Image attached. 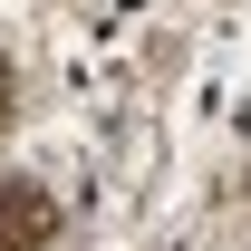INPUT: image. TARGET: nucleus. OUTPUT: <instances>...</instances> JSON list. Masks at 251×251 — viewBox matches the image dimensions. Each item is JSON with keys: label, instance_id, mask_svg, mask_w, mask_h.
<instances>
[{"label": "nucleus", "instance_id": "nucleus-1", "mask_svg": "<svg viewBox=\"0 0 251 251\" xmlns=\"http://www.w3.org/2000/svg\"><path fill=\"white\" fill-rule=\"evenodd\" d=\"M58 242V203H49V184H0V251H49Z\"/></svg>", "mask_w": 251, "mask_h": 251}, {"label": "nucleus", "instance_id": "nucleus-2", "mask_svg": "<svg viewBox=\"0 0 251 251\" xmlns=\"http://www.w3.org/2000/svg\"><path fill=\"white\" fill-rule=\"evenodd\" d=\"M0 126H10V58H0Z\"/></svg>", "mask_w": 251, "mask_h": 251}]
</instances>
